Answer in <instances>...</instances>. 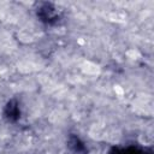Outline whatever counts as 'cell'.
Wrapping results in <instances>:
<instances>
[{
	"label": "cell",
	"mask_w": 154,
	"mask_h": 154,
	"mask_svg": "<svg viewBox=\"0 0 154 154\" xmlns=\"http://www.w3.org/2000/svg\"><path fill=\"white\" fill-rule=\"evenodd\" d=\"M37 17L40 18V20H42L43 23H47V24H52L58 19L55 8L49 2L41 4V6L37 8Z\"/></svg>",
	"instance_id": "6da1fadb"
},
{
	"label": "cell",
	"mask_w": 154,
	"mask_h": 154,
	"mask_svg": "<svg viewBox=\"0 0 154 154\" xmlns=\"http://www.w3.org/2000/svg\"><path fill=\"white\" fill-rule=\"evenodd\" d=\"M5 116L8 120H12V122H16L19 117H20V111H19V107H18V103L12 100L10 101L7 105H6V108H5Z\"/></svg>",
	"instance_id": "7a4b0ae2"
},
{
	"label": "cell",
	"mask_w": 154,
	"mask_h": 154,
	"mask_svg": "<svg viewBox=\"0 0 154 154\" xmlns=\"http://www.w3.org/2000/svg\"><path fill=\"white\" fill-rule=\"evenodd\" d=\"M70 143L72 144V147H73V149L76 150V152H84L85 150V147H84V144L79 141V138L77 137V136H71V140H70Z\"/></svg>",
	"instance_id": "3957f363"
}]
</instances>
